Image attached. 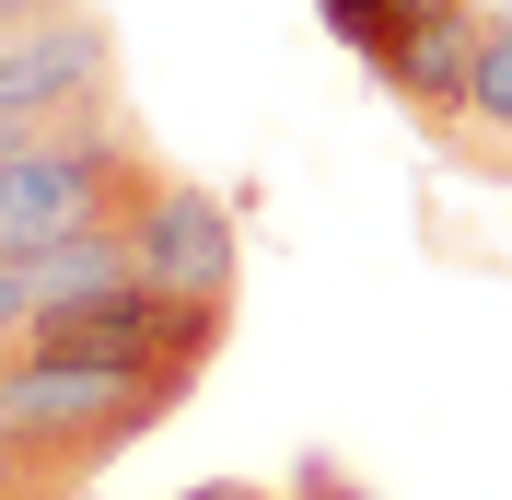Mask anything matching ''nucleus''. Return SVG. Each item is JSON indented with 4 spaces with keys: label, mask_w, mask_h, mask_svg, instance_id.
<instances>
[{
    "label": "nucleus",
    "mask_w": 512,
    "mask_h": 500,
    "mask_svg": "<svg viewBox=\"0 0 512 500\" xmlns=\"http://www.w3.org/2000/svg\"><path fill=\"white\" fill-rule=\"evenodd\" d=\"M163 163L140 152V128L117 117V94L70 105L24 140V152L0 163V268H24L35 245H59V233H94V221H128L152 198Z\"/></svg>",
    "instance_id": "obj_1"
},
{
    "label": "nucleus",
    "mask_w": 512,
    "mask_h": 500,
    "mask_svg": "<svg viewBox=\"0 0 512 500\" xmlns=\"http://www.w3.org/2000/svg\"><path fill=\"white\" fill-rule=\"evenodd\" d=\"M175 407H187V384H163V373H105V361H59V349H24V338L0 349V431L59 454L70 477L152 442Z\"/></svg>",
    "instance_id": "obj_2"
},
{
    "label": "nucleus",
    "mask_w": 512,
    "mask_h": 500,
    "mask_svg": "<svg viewBox=\"0 0 512 500\" xmlns=\"http://www.w3.org/2000/svg\"><path fill=\"white\" fill-rule=\"evenodd\" d=\"M222 326H233V303H187V291L117 280V291H82V303L24 314V349L105 361V373H163V384H198V373H210V349H222Z\"/></svg>",
    "instance_id": "obj_3"
},
{
    "label": "nucleus",
    "mask_w": 512,
    "mask_h": 500,
    "mask_svg": "<svg viewBox=\"0 0 512 500\" xmlns=\"http://www.w3.org/2000/svg\"><path fill=\"white\" fill-rule=\"evenodd\" d=\"M128 245H140V280L187 291V303H233V210L198 175H152V198L128 210Z\"/></svg>",
    "instance_id": "obj_4"
},
{
    "label": "nucleus",
    "mask_w": 512,
    "mask_h": 500,
    "mask_svg": "<svg viewBox=\"0 0 512 500\" xmlns=\"http://www.w3.org/2000/svg\"><path fill=\"white\" fill-rule=\"evenodd\" d=\"M94 94H117V24L94 0H70V12H47L0 47V117H70Z\"/></svg>",
    "instance_id": "obj_5"
},
{
    "label": "nucleus",
    "mask_w": 512,
    "mask_h": 500,
    "mask_svg": "<svg viewBox=\"0 0 512 500\" xmlns=\"http://www.w3.org/2000/svg\"><path fill=\"white\" fill-rule=\"evenodd\" d=\"M478 35H489V12L466 0V12H431V24H408L396 47H384V59H361V70H373L384 94L408 105V128L431 140V128H443L454 105H466V70H478Z\"/></svg>",
    "instance_id": "obj_6"
},
{
    "label": "nucleus",
    "mask_w": 512,
    "mask_h": 500,
    "mask_svg": "<svg viewBox=\"0 0 512 500\" xmlns=\"http://www.w3.org/2000/svg\"><path fill=\"white\" fill-rule=\"evenodd\" d=\"M431 152L454 175H512V0H489V35H478V70H466V105L431 128Z\"/></svg>",
    "instance_id": "obj_7"
},
{
    "label": "nucleus",
    "mask_w": 512,
    "mask_h": 500,
    "mask_svg": "<svg viewBox=\"0 0 512 500\" xmlns=\"http://www.w3.org/2000/svg\"><path fill=\"white\" fill-rule=\"evenodd\" d=\"M140 280V245H128V221H94V233H59V245H35L24 256V303H82V291H117Z\"/></svg>",
    "instance_id": "obj_8"
},
{
    "label": "nucleus",
    "mask_w": 512,
    "mask_h": 500,
    "mask_svg": "<svg viewBox=\"0 0 512 500\" xmlns=\"http://www.w3.org/2000/svg\"><path fill=\"white\" fill-rule=\"evenodd\" d=\"M315 12H326L338 35H350L361 59H373V47H384V24H396V0H315Z\"/></svg>",
    "instance_id": "obj_9"
},
{
    "label": "nucleus",
    "mask_w": 512,
    "mask_h": 500,
    "mask_svg": "<svg viewBox=\"0 0 512 500\" xmlns=\"http://www.w3.org/2000/svg\"><path fill=\"white\" fill-rule=\"evenodd\" d=\"M24 314H35V303H24V268H0V349L24 338Z\"/></svg>",
    "instance_id": "obj_10"
},
{
    "label": "nucleus",
    "mask_w": 512,
    "mask_h": 500,
    "mask_svg": "<svg viewBox=\"0 0 512 500\" xmlns=\"http://www.w3.org/2000/svg\"><path fill=\"white\" fill-rule=\"evenodd\" d=\"M47 12H70V0H0V47H12L24 24H47Z\"/></svg>",
    "instance_id": "obj_11"
},
{
    "label": "nucleus",
    "mask_w": 512,
    "mask_h": 500,
    "mask_svg": "<svg viewBox=\"0 0 512 500\" xmlns=\"http://www.w3.org/2000/svg\"><path fill=\"white\" fill-rule=\"evenodd\" d=\"M175 500H268V489H245V477H198V489H175Z\"/></svg>",
    "instance_id": "obj_12"
}]
</instances>
